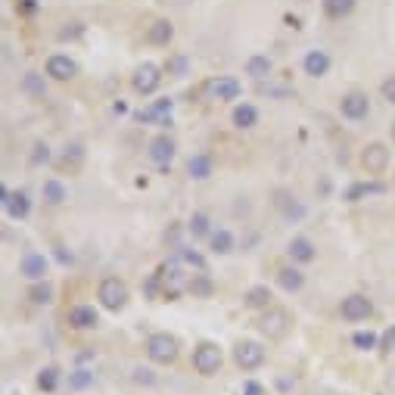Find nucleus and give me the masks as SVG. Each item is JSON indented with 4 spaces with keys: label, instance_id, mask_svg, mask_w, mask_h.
I'll use <instances>...</instances> for the list:
<instances>
[{
    "label": "nucleus",
    "instance_id": "f257e3e1",
    "mask_svg": "<svg viewBox=\"0 0 395 395\" xmlns=\"http://www.w3.org/2000/svg\"><path fill=\"white\" fill-rule=\"evenodd\" d=\"M221 364H225V355H221V349L215 346V342H200V346L193 349V371L196 374L215 376L221 371Z\"/></svg>",
    "mask_w": 395,
    "mask_h": 395
},
{
    "label": "nucleus",
    "instance_id": "f03ea898",
    "mask_svg": "<svg viewBox=\"0 0 395 395\" xmlns=\"http://www.w3.org/2000/svg\"><path fill=\"white\" fill-rule=\"evenodd\" d=\"M147 355L153 364H175L178 358V339L171 333H153L147 339Z\"/></svg>",
    "mask_w": 395,
    "mask_h": 395
},
{
    "label": "nucleus",
    "instance_id": "7ed1b4c3",
    "mask_svg": "<svg viewBox=\"0 0 395 395\" xmlns=\"http://www.w3.org/2000/svg\"><path fill=\"white\" fill-rule=\"evenodd\" d=\"M97 299L106 312H122V308L128 305V287L118 277H106L97 287Z\"/></svg>",
    "mask_w": 395,
    "mask_h": 395
},
{
    "label": "nucleus",
    "instance_id": "20e7f679",
    "mask_svg": "<svg viewBox=\"0 0 395 395\" xmlns=\"http://www.w3.org/2000/svg\"><path fill=\"white\" fill-rule=\"evenodd\" d=\"M234 361L240 371H259L265 364V346L255 339H243L240 346L234 349Z\"/></svg>",
    "mask_w": 395,
    "mask_h": 395
},
{
    "label": "nucleus",
    "instance_id": "39448f33",
    "mask_svg": "<svg viewBox=\"0 0 395 395\" xmlns=\"http://www.w3.org/2000/svg\"><path fill=\"white\" fill-rule=\"evenodd\" d=\"M339 314L346 317L349 324H361V321H367V317L374 314V302L367 296H361V293H352V296L342 299Z\"/></svg>",
    "mask_w": 395,
    "mask_h": 395
},
{
    "label": "nucleus",
    "instance_id": "423d86ee",
    "mask_svg": "<svg viewBox=\"0 0 395 395\" xmlns=\"http://www.w3.org/2000/svg\"><path fill=\"white\" fill-rule=\"evenodd\" d=\"M339 113H342V118H349V122H361V118L371 116V100H367V93H361V91H352L339 100Z\"/></svg>",
    "mask_w": 395,
    "mask_h": 395
},
{
    "label": "nucleus",
    "instance_id": "0eeeda50",
    "mask_svg": "<svg viewBox=\"0 0 395 395\" xmlns=\"http://www.w3.org/2000/svg\"><path fill=\"white\" fill-rule=\"evenodd\" d=\"M159 84H162V68L153 66V63H143V66L134 72V78H131V88H134L137 93H143V97L156 93Z\"/></svg>",
    "mask_w": 395,
    "mask_h": 395
},
{
    "label": "nucleus",
    "instance_id": "6e6552de",
    "mask_svg": "<svg viewBox=\"0 0 395 395\" xmlns=\"http://www.w3.org/2000/svg\"><path fill=\"white\" fill-rule=\"evenodd\" d=\"M147 156H150V162H156L159 168H168V165H171V159L178 156V143L171 140L168 134H159V137H153V140H150Z\"/></svg>",
    "mask_w": 395,
    "mask_h": 395
},
{
    "label": "nucleus",
    "instance_id": "1a4fd4ad",
    "mask_svg": "<svg viewBox=\"0 0 395 395\" xmlns=\"http://www.w3.org/2000/svg\"><path fill=\"white\" fill-rule=\"evenodd\" d=\"M44 75H47V78H53V81H72L75 75H78V63H75L72 56H66V53H53L47 59V66H44Z\"/></svg>",
    "mask_w": 395,
    "mask_h": 395
},
{
    "label": "nucleus",
    "instance_id": "9d476101",
    "mask_svg": "<svg viewBox=\"0 0 395 395\" xmlns=\"http://www.w3.org/2000/svg\"><path fill=\"white\" fill-rule=\"evenodd\" d=\"M386 165H389V150L383 143H367L361 150V168L367 175H380V171H386Z\"/></svg>",
    "mask_w": 395,
    "mask_h": 395
},
{
    "label": "nucleus",
    "instance_id": "9b49d317",
    "mask_svg": "<svg viewBox=\"0 0 395 395\" xmlns=\"http://www.w3.org/2000/svg\"><path fill=\"white\" fill-rule=\"evenodd\" d=\"M240 93H243V88H240V81L234 78V75H218V78L209 84V97L218 100V103L240 100Z\"/></svg>",
    "mask_w": 395,
    "mask_h": 395
},
{
    "label": "nucleus",
    "instance_id": "f8f14e48",
    "mask_svg": "<svg viewBox=\"0 0 395 395\" xmlns=\"http://www.w3.org/2000/svg\"><path fill=\"white\" fill-rule=\"evenodd\" d=\"M262 330L268 333L271 339H280L287 337L289 330V314L283 308H265V317H262Z\"/></svg>",
    "mask_w": 395,
    "mask_h": 395
},
{
    "label": "nucleus",
    "instance_id": "ddd939ff",
    "mask_svg": "<svg viewBox=\"0 0 395 395\" xmlns=\"http://www.w3.org/2000/svg\"><path fill=\"white\" fill-rule=\"evenodd\" d=\"M66 317H68V327L72 330H93L100 324V314L93 305H72Z\"/></svg>",
    "mask_w": 395,
    "mask_h": 395
},
{
    "label": "nucleus",
    "instance_id": "4468645a",
    "mask_svg": "<svg viewBox=\"0 0 395 395\" xmlns=\"http://www.w3.org/2000/svg\"><path fill=\"white\" fill-rule=\"evenodd\" d=\"M47 268H50V262H47V255H41V252H25L22 262H19V274H22V277H29L31 283L44 280Z\"/></svg>",
    "mask_w": 395,
    "mask_h": 395
},
{
    "label": "nucleus",
    "instance_id": "2eb2a0df",
    "mask_svg": "<svg viewBox=\"0 0 395 395\" xmlns=\"http://www.w3.org/2000/svg\"><path fill=\"white\" fill-rule=\"evenodd\" d=\"M274 205H277L287 221H302L305 218V205L299 202L289 190H274Z\"/></svg>",
    "mask_w": 395,
    "mask_h": 395
},
{
    "label": "nucleus",
    "instance_id": "dca6fc26",
    "mask_svg": "<svg viewBox=\"0 0 395 395\" xmlns=\"http://www.w3.org/2000/svg\"><path fill=\"white\" fill-rule=\"evenodd\" d=\"M302 68L308 78H324V75L330 72V53L327 50H308L302 59Z\"/></svg>",
    "mask_w": 395,
    "mask_h": 395
},
{
    "label": "nucleus",
    "instance_id": "f3484780",
    "mask_svg": "<svg viewBox=\"0 0 395 395\" xmlns=\"http://www.w3.org/2000/svg\"><path fill=\"white\" fill-rule=\"evenodd\" d=\"M4 209H6V215H10L13 221H25L31 215L29 193H25V190H10V196L4 200Z\"/></svg>",
    "mask_w": 395,
    "mask_h": 395
},
{
    "label": "nucleus",
    "instance_id": "a211bd4d",
    "mask_svg": "<svg viewBox=\"0 0 395 395\" xmlns=\"http://www.w3.org/2000/svg\"><path fill=\"white\" fill-rule=\"evenodd\" d=\"M287 252H289V259H293L296 265H312L317 259V246L308 237H293V240H289V246H287Z\"/></svg>",
    "mask_w": 395,
    "mask_h": 395
},
{
    "label": "nucleus",
    "instance_id": "6ab92c4d",
    "mask_svg": "<svg viewBox=\"0 0 395 395\" xmlns=\"http://www.w3.org/2000/svg\"><path fill=\"white\" fill-rule=\"evenodd\" d=\"M171 41H175V25L168 19H156L147 25V44L153 47H168Z\"/></svg>",
    "mask_w": 395,
    "mask_h": 395
},
{
    "label": "nucleus",
    "instance_id": "aec40b11",
    "mask_svg": "<svg viewBox=\"0 0 395 395\" xmlns=\"http://www.w3.org/2000/svg\"><path fill=\"white\" fill-rule=\"evenodd\" d=\"M19 91L31 100H44L47 97V78L41 72H25L19 78Z\"/></svg>",
    "mask_w": 395,
    "mask_h": 395
},
{
    "label": "nucleus",
    "instance_id": "412c9836",
    "mask_svg": "<svg viewBox=\"0 0 395 395\" xmlns=\"http://www.w3.org/2000/svg\"><path fill=\"white\" fill-rule=\"evenodd\" d=\"M230 122H234V128H240V131H249V128L259 125V109H255L252 103H237L234 113H230Z\"/></svg>",
    "mask_w": 395,
    "mask_h": 395
},
{
    "label": "nucleus",
    "instance_id": "4be33fe9",
    "mask_svg": "<svg viewBox=\"0 0 395 395\" xmlns=\"http://www.w3.org/2000/svg\"><path fill=\"white\" fill-rule=\"evenodd\" d=\"M383 193H386V184L364 181V184H352L349 190H346V200L349 202H361V200H367V196H383Z\"/></svg>",
    "mask_w": 395,
    "mask_h": 395
},
{
    "label": "nucleus",
    "instance_id": "5701e85b",
    "mask_svg": "<svg viewBox=\"0 0 395 395\" xmlns=\"http://www.w3.org/2000/svg\"><path fill=\"white\" fill-rule=\"evenodd\" d=\"M271 72H274V63H271V56H265V53H255V56H249V59H246V75H249V78H255V81H265Z\"/></svg>",
    "mask_w": 395,
    "mask_h": 395
},
{
    "label": "nucleus",
    "instance_id": "b1692460",
    "mask_svg": "<svg viewBox=\"0 0 395 395\" xmlns=\"http://www.w3.org/2000/svg\"><path fill=\"white\" fill-rule=\"evenodd\" d=\"M277 287L283 293H299L305 287V274L299 268H280L277 271Z\"/></svg>",
    "mask_w": 395,
    "mask_h": 395
},
{
    "label": "nucleus",
    "instance_id": "393cba45",
    "mask_svg": "<svg viewBox=\"0 0 395 395\" xmlns=\"http://www.w3.org/2000/svg\"><path fill=\"white\" fill-rule=\"evenodd\" d=\"M209 249L215 255H230L237 249V240H234V234H230L227 227H218L215 234L209 237Z\"/></svg>",
    "mask_w": 395,
    "mask_h": 395
},
{
    "label": "nucleus",
    "instance_id": "a878e982",
    "mask_svg": "<svg viewBox=\"0 0 395 395\" xmlns=\"http://www.w3.org/2000/svg\"><path fill=\"white\" fill-rule=\"evenodd\" d=\"M355 4L358 0H324V16L333 22H342L355 13Z\"/></svg>",
    "mask_w": 395,
    "mask_h": 395
},
{
    "label": "nucleus",
    "instance_id": "bb28decb",
    "mask_svg": "<svg viewBox=\"0 0 395 395\" xmlns=\"http://www.w3.org/2000/svg\"><path fill=\"white\" fill-rule=\"evenodd\" d=\"M41 196H44L47 205H63L68 200V190L63 181H56V178H47L44 187H41Z\"/></svg>",
    "mask_w": 395,
    "mask_h": 395
},
{
    "label": "nucleus",
    "instance_id": "cd10ccee",
    "mask_svg": "<svg viewBox=\"0 0 395 395\" xmlns=\"http://www.w3.org/2000/svg\"><path fill=\"white\" fill-rule=\"evenodd\" d=\"M187 230H190L193 240H209L215 230H212V218L205 212H193L190 221H187Z\"/></svg>",
    "mask_w": 395,
    "mask_h": 395
},
{
    "label": "nucleus",
    "instance_id": "c85d7f7f",
    "mask_svg": "<svg viewBox=\"0 0 395 395\" xmlns=\"http://www.w3.org/2000/svg\"><path fill=\"white\" fill-rule=\"evenodd\" d=\"M187 175H190L193 181H205V178H212V159L205 156V153L190 156V159H187Z\"/></svg>",
    "mask_w": 395,
    "mask_h": 395
},
{
    "label": "nucleus",
    "instance_id": "c756f323",
    "mask_svg": "<svg viewBox=\"0 0 395 395\" xmlns=\"http://www.w3.org/2000/svg\"><path fill=\"white\" fill-rule=\"evenodd\" d=\"M243 305L246 308H271V289L268 287H249L246 296H243Z\"/></svg>",
    "mask_w": 395,
    "mask_h": 395
},
{
    "label": "nucleus",
    "instance_id": "7c9ffc66",
    "mask_svg": "<svg viewBox=\"0 0 395 395\" xmlns=\"http://www.w3.org/2000/svg\"><path fill=\"white\" fill-rule=\"evenodd\" d=\"M29 299L34 305H50L53 302V287H50L47 280H34L31 289H29Z\"/></svg>",
    "mask_w": 395,
    "mask_h": 395
},
{
    "label": "nucleus",
    "instance_id": "2f4dec72",
    "mask_svg": "<svg viewBox=\"0 0 395 395\" xmlns=\"http://www.w3.org/2000/svg\"><path fill=\"white\" fill-rule=\"evenodd\" d=\"M56 386H59V367H53V364L41 367V371H38V389L56 392Z\"/></svg>",
    "mask_w": 395,
    "mask_h": 395
},
{
    "label": "nucleus",
    "instance_id": "473e14b6",
    "mask_svg": "<svg viewBox=\"0 0 395 395\" xmlns=\"http://www.w3.org/2000/svg\"><path fill=\"white\" fill-rule=\"evenodd\" d=\"M352 346L361 349V352H371V349L380 346V337H376L374 330H358L355 337H352Z\"/></svg>",
    "mask_w": 395,
    "mask_h": 395
},
{
    "label": "nucleus",
    "instance_id": "72a5a7b5",
    "mask_svg": "<svg viewBox=\"0 0 395 395\" xmlns=\"http://www.w3.org/2000/svg\"><path fill=\"white\" fill-rule=\"evenodd\" d=\"M187 289H190L193 296H200V299H209L215 287H212V280H209V277H202V274H193V280L187 283Z\"/></svg>",
    "mask_w": 395,
    "mask_h": 395
},
{
    "label": "nucleus",
    "instance_id": "f704fd0d",
    "mask_svg": "<svg viewBox=\"0 0 395 395\" xmlns=\"http://www.w3.org/2000/svg\"><path fill=\"white\" fill-rule=\"evenodd\" d=\"M53 159V153H50V143H44V140H38L31 147V162L34 165H47V162Z\"/></svg>",
    "mask_w": 395,
    "mask_h": 395
},
{
    "label": "nucleus",
    "instance_id": "c9c22d12",
    "mask_svg": "<svg viewBox=\"0 0 395 395\" xmlns=\"http://www.w3.org/2000/svg\"><path fill=\"white\" fill-rule=\"evenodd\" d=\"M91 383H93V374H91V371H75V374H68V386H72V389H88Z\"/></svg>",
    "mask_w": 395,
    "mask_h": 395
},
{
    "label": "nucleus",
    "instance_id": "e433bc0d",
    "mask_svg": "<svg viewBox=\"0 0 395 395\" xmlns=\"http://www.w3.org/2000/svg\"><path fill=\"white\" fill-rule=\"evenodd\" d=\"M178 255H181V262H184V265H190V268H196V271H202V268H205V259H202L200 252H196V249H181Z\"/></svg>",
    "mask_w": 395,
    "mask_h": 395
},
{
    "label": "nucleus",
    "instance_id": "4c0bfd02",
    "mask_svg": "<svg viewBox=\"0 0 395 395\" xmlns=\"http://www.w3.org/2000/svg\"><path fill=\"white\" fill-rule=\"evenodd\" d=\"M134 380L143 383V386H153V383H156V374H153L150 367H134Z\"/></svg>",
    "mask_w": 395,
    "mask_h": 395
},
{
    "label": "nucleus",
    "instance_id": "58836bf2",
    "mask_svg": "<svg viewBox=\"0 0 395 395\" xmlns=\"http://www.w3.org/2000/svg\"><path fill=\"white\" fill-rule=\"evenodd\" d=\"M380 93H383V100H386V103H392V106H395V75H392V78H386V81L380 84Z\"/></svg>",
    "mask_w": 395,
    "mask_h": 395
},
{
    "label": "nucleus",
    "instance_id": "ea45409f",
    "mask_svg": "<svg viewBox=\"0 0 395 395\" xmlns=\"http://www.w3.org/2000/svg\"><path fill=\"white\" fill-rule=\"evenodd\" d=\"M72 159L75 165H78V162L84 159V150H81V143H66V162Z\"/></svg>",
    "mask_w": 395,
    "mask_h": 395
},
{
    "label": "nucleus",
    "instance_id": "a19ab883",
    "mask_svg": "<svg viewBox=\"0 0 395 395\" xmlns=\"http://www.w3.org/2000/svg\"><path fill=\"white\" fill-rule=\"evenodd\" d=\"M243 395H262V386L259 383H255V380H246V386H243Z\"/></svg>",
    "mask_w": 395,
    "mask_h": 395
},
{
    "label": "nucleus",
    "instance_id": "79ce46f5",
    "mask_svg": "<svg viewBox=\"0 0 395 395\" xmlns=\"http://www.w3.org/2000/svg\"><path fill=\"white\" fill-rule=\"evenodd\" d=\"M383 349H395V327L386 330V337H383Z\"/></svg>",
    "mask_w": 395,
    "mask_h": 395
},
{
    "label": "nucleus",
    "instance_id": "37998d69",
    "mask_svg": "<svg viewBox=\"0 0 395 395\" xmlns=\"http://www.w3.org/2000/svg\"><path fill=\"white\" fill-rule=\"evenodd\" d=\"M34 10H38L34 0H19V13H34Z\"/></svg>",
    "mask_w": 395,
    "mask_h": 395
},
{
    "label": "nucleus",
    "instance_id": "c03bdc74",
    "mask_svg": "<svg viewBox=\"0 0 395 395\" xmlns=\"http://www.w3.org/2000/svg\"><path fill=\"white\" fill-rule=\"evenodd\" d=\"M392 143H395V122H392Z\"/></svg>",
    "mask_w": 395,
    "mask_h": 395
}]
</instances>
